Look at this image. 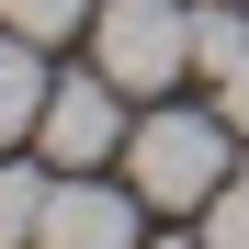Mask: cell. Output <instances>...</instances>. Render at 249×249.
<instances>
[{
    "label": "cell",
    "instance_id": "11",
    "mask_svg": "<svg viewBox=\"0 0 249 249\" xmlns=\"http://www.w3.org/2000/svg\"><path fill=\"white\" fill-rule=\"evenodd\" d=\"M147 249H204V238H147Z\"/></svg>",
    "mask_w": 249,
    "mask_h": 249
},
{
    "label": "cell",
    "instance_id": "7",
    "mask_svg": "<svg viewBox=\"0 0 249 249\" xmlns=\"http://www.w3.org/2000/svg\"><path fill=\"white\" fill-rule=\"evenodd\" d=\"M238 57H249V23H238V0H204V12H193V68H215V79H227Z\"/></svg>",
    "mask_w": 249,
    "mask_h": 249
},
{
    "label": "cell",
    "instance_id": "8",
    "mask_svg": "<svg viewBox=\"0 0 249 249\" xmlns=\"http://www.w3.org/2000/svg\"><path fill=\"white\" fill-rule=\"evenodd\" d=\"M0 23H12V34H34V46H68V34L91 23V0H0Z\"/></svg>",
    "mask_w": 249,
    "mask_h": 249
},
{
    "label": "cell",
    "instance_id": "6",
    "mask_svg": "<svg viewBox=\"0 0 249 249\" xmlns=\"http://www.w3.org/2000/svg\"><path fill=\"white\" fill-rule=\"evenodd\" d=\"M46 193H57V170H46V159H0V249H34Z\"/></svg>",
    "mask_w": 249,
    "mask_h": 249
},
{
    "label": "cell",
    "instance_id": "3",
    "mask_svg": "<svg viewBox=\"0 0 249 249\" xmlns=\"http://www.w3.org/2000/svg\"><path fill=\"white\" fill-rule=\"evenodd\" d=\"M34 147L57 159V170H102V159H124V79L91 57V68H57L46 113H34Z\"/></svg>",
    "mask_w": 249,
    "mask_h": 249
},
{
    "label": "cell",
    "instance_id": "2",
    "mask_svg": "<svg viewBox=\"0 0 249 249\" xmlns=\"http://www.w3.org/2000/svg\"><path fill=\"white\" fill-rule=\"evenodd\" d=\"M91 57L124 79V91L159 102L193 68V12H181V0H102V12H91Z\"/></svg>",
    "mask_w": 249,
    "mask_h": 249
},
{
    "label": "cell",
    "instance_id": "10",
    "mask_svg": "<svg viewBox=\"0 0 249 249\" xmlns=\"http://www.w3.org/2000/svg\"><path fill=\"white\" fill-rule=\"evenodd\" d=\"M215 91H227V124H238V136H249V57H238V68L215 79Z\"/></svg>",
    "mask_w": 249,
    "mask_h": 249
},
{
    "label": "cell",
    "instance_id": "5",
    "mask_svg": "<svg viewBox=\"0 0 249 249\" xmlns=\"http://www.w3.org/2000/svg\"><path fill=\"white\" fill-rule=\"evenodd\" d=\"M46 91H57V79H46V46L0 23V147H12V136H34V113H46Z\"/></svg>",
    "mask_w": 249,
    "mask_h": 249
},
{
    "label": "cell",
    "instance_id": "1",
    "mask_svg": "<svg viewBox=\"0 0 249 249\" xmlns=\"http://www.w3.org/2000/svg\"><path fill=\"white\" fill-rule=\"evenodd\" d=\"M227 136H238L227 113H147L136 136H124V181L181 215V204H204V193L227 181Z\"/></svg>",
    "mask_w": 249,
    "mask_h": 249
},
{
    "label": "cell",
    "instance_id": "4",
    "mask_svg": "<svg viewBox=\"0 0 249 249\" xmlns=\"http://www.w3.org/2000/svg\"><path fill=\"white\" fill-rule=\"evenodd\" d=\"M34 249H147V238H136V193H113V181H91V170H68V181L46 193Z\"/></svg>",
    "mask_w": 249,
    "mask_h": 249
},
{
    "label": "cell",
    "instance_id": "9",
    "mask_svg": "<svg viewBox=\"0 0 249 249\" xmlns=\"http://www.w3.org/2000/svg\"><path fill=\"white\" fill-rule=\"evenodd\" d=\"M204 249H249V181H215V193H204Z\"/></svg>",
    "mask_w": 249,
    "mask_h": 249
}]
</instances>
